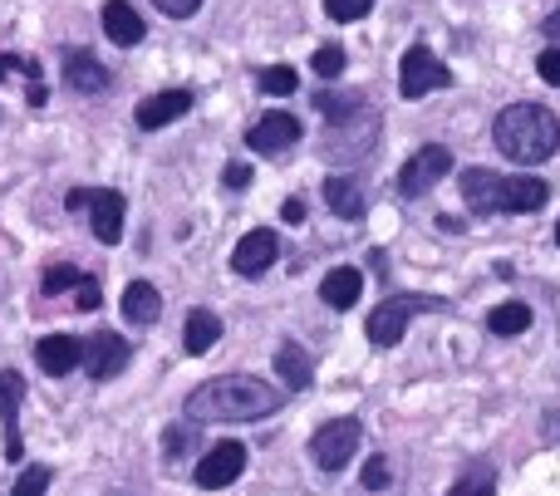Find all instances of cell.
Wrapping results in <instances>:
<instances>
[{"instance_id":"cell-1","label":"cell","mask_w":560,"mask_h":496,"mask_svg":"<svg viewBox=\"0 0 560 496\" xmlns=\"http://www.w3.org/2000/svg\"><path fill=\"white\" fill-rule=\"evenodd\" d=\"M280 403H285V393L271 389L266 379L222 374V379H207L202 389H192L187 418L192 423H256V418H271Z\"/></svg>"},{"instance_id":"cell-2","label":"cell","mask_w":560,"mask_h":496,"mask_svg":"<svg viewBox=\"0 0 560 496\" xmlns=\"http://www.w3.org/2000/svg\"><path fill=\"white\" fill-rule=\"evenodd\" d=\"M497 147H502L512 163H546V157L560 147V118L551 114V108L541 104H512L497 114V128H492Z\"/></svg>"},{"instance_id":"cell-3","label":"cell","mask_w":560,"mask_h":496,"mask_svg":"<svg viewBox=\"0 0 560 496\" xmlns=\"http://www.w3.org/2000/svg\"><path fill=\"white\" fill-rule=\"evenodd\" d=\"M546 197L551 192H546L541 177H502V173H487V167H467L463 173V202L472 212L522 216V212H541Z\"/></svg>"},{"instance_id":"cell-4","label":"cell","mask_w":560,"mask_h":496,"mask_svg":"<svg viewBox=\"0 0 560 496\" xmlns=\"http://www.w3.org/2000/svg\"><path fill=\"white\" fill-rule=\"evenodd\" d=\"M447 310V300H433V295H388L374 315H369V344L378 350H394L404 340V330L413 324V315H438Z\"/></svg>"},{"instance_id":"cell-5","label":"cell","mask_w":560,"mask_h":496,"mask_svg":"<svg viewBox=\"0 0 560 496\" xmlns=\"http://www.w3.org/2000/svg\"><path fill=\"white\" fill-rule=\"evenodd\" d=\"M69 212H89V222H94V236L104 246H114L118 236H124V192H108V187H74V192L65 197Z\"/></svg>"},{"instance_id":"cell-6","label":"cell","mask_w":560,"mask_h":496,"mask_svg":"<svg viewBox=\"0 0 560 496\" xmlns=\"http://www.w3.org/2000/svg\"><path fill=\"white\" fill-rule=\"evenodd\" d=\"M447 84H453V69L428 45H413L404 55V64H398V88H404V98H428L433 88H447Z\"/></svg>"},{"instance_id":"cell-7","label":"cell","mask_w":560,"mask_h":496,"mask_svg":"<svg viewBox=\"0 0 560 496\" xmlns=\"http://www.w3.org/2000/svg\"><path fill=\"white\" fill-rule=\"evenodd\" d=\"M359 438H364L359 418H335V423H325V428L310 438V458H315V468L339 472V468H349V458H354Z\"/></svg>"},{"instance_id":"cell-8","label":"cell","mask_w":560,"mask_h":496,"mask_svg":"<svg viewBox=\"0 0 560 496\" xmlns=\"http://www.w3.org/2000/svg\"><path fill=\"white\" fill-rule=\"evenodd\" d=\"M447 173H453V153H447L443 143H428V147H418V153L404 163V173H398V192H404V197H423V192H433Z\"/></svg>"},{"instance_id":"cell-9","label":"cell","mask_w":560,"mask_h":496,"mask_svg":"<svg viewBox=\"0 0 560 496\" xmlns=\"http://www.w3.org/2000/svg\"><path fill=\"white\" fill-rule=\"evenodd\" d=\"M242 472H246V448L242 442H217V448L202 452V462L192 468V477H197V487L202 492H222V487H232Z\"/></svg>"},{"instance_id":"cell-10","label":"cell","mask_w":560,"mask_h":496,"mask_svg":"<svg viewBox=\"0 0 560 496\" xmlns=\"http://www.w3.org/2000/svg\"><path fill=\"white\" fill-rule=\"evenodd\" d=\"M276 256H280V236L276 232H266V226H256V232H246L242 241H236V251H232V271L236 275H246V281H256V275H266L276 265Z\"/></svg>"},{"instance_id":"cell-11","label":"cell","mask_w":560,"mask_h":496,"mask_svg":"<svg viewBox=\"0 0 560 496\" xmlns=\"http://www.w3.org/2000/svg\"><path fill=\"white\" fill-rule=\"evenodd\" d=\"M192 108V88H163V94L143 98V104L133 108V123L143 128V133H153V128H167L177 123V118Z\"/></svg>"},{"instance_id":"cell-12","label":"cell","mask_w":560,"mask_h":496,"mask_svg":"<svg viewBox=\"0 0 560 496\" xmlns=\"http://www.w3.org/2000/svg\"><path fill=\"white\" fill-rule=\"evenodd\" d=\"M20 399H25V379L15 369H0V423H5V458L20 462L25 442H20Z\"/></svg>"},{"instance_id":"cell-13","label":"cell","mask_w":560,"mask_h":496,"mask_svg":"<svg viewBox=\"0 0 560 496\" xmlns=\"http://www.w3.org/2000/svg\"><path fill=\"white\" fill-rule=\"evenodd\" d=\"M84 359H89V374L104 383V379H114V374H124V364L133 359V344H128L124 334L104 330V334H94V340H89Z\"/></svg>"},{"instance_id":"cell-14","label":"cell","mask_w":560,"mask_h":496,"mask_svg":"<svg viewBox=\"0 0 560 496\" xmlns=\"http://www.w3.org/2000/svg\"><path fill=\"white\" fill-rule=\"evenodd\" d=\"M246 143L256 147V153H285V147L300 143V118L295 114H266L252 123V133H246Z\"/></svg>"},{"instance_id":"cell-15","label":"cell","mask_w":560,"mask_h":496,"mask_svg":"<svg viewBox=\"0 0 560 496\" xmlns=\"http://www.w3.org/2000/svg\"><path fill=\"white\" fill-rule=\"evenodd\" d=\"M35 359L49 379H65V374H74V364L84 359V344H79L74 334H45V340L35 344Z\"/></svg>"},{"instance_id":"cell-16","label":"cell","mask_w":560,"mask_h":496,"mask_svg":"<svg viewBox=\"0 0 560 496\" xmlns=\"http://www.w3.org/2000/svg\"><path fill=\"white\" fill-rule=\"evenodd\" d=\"M65 84L74 88V94H104V88L114 84V74H108L89 49H69L65 55Z\"/></svg>"},{"instance_id":"cell-17","label":"cell","mask_w":560,"mask_h":496,"mask_svg":"<svg viewBox=\"0 0 560 496\" xmlns=\"http://www.w3.org/2000/svg\"><path fill=\"white\" fill-rule=\"evenodd\" d=\"M104 35L114 39V45H143L148 20L138 15L128 0H108V5H104Z\"/></svg>"},{"instance_id":"cell-18","label":"cell","mask_w":560,"mask_h":496,"mask_svg":"<svg viewBox=\"0 0 560 496\" xmlns=\"http://www.w3.org/2000/svg\"><path fill=\"white\" fill-rule=\"evenodd\" d=\"M359 291H364V275H359L354 265H335V271L319 281V300H325L329 310H349V305H359Z\"/></svg>"},{"instance_id":"cell-19","label":"cell","mask_w":560,"mask_h":496,"mask_svg":"<svg viewBox=\"0 0 560 496\" xmlns=\"http://www.w3.org/2000/svg\"><path fill=\"white\" fill-rule=\"evenodd\" d=\"M325 202L335 216L359 222V216H364V187H359L354 177H325Z\"/></svg>"},{"instance_id":"cell-20","label":"cell","mask_w":560,"mask_h":496,"mask_svg":"<svg viewBox=\"0 0 560 496\" xmlns=\"http://www.w3.org/2000/svg\"><path fill=\"white\" fill-rule=\"evenodd\" d=\"M118 305H124V320H128V324H153L158 315H163V295H158L148 281H133V285H128Z\"/></svg>"},{"instance_id":"cell-21","label":"cell","mask_w":560,"mask_h":496,"mask_svg":"<svg viewBox=\"0 0 560 496\" xmlns=\"http://www.w3.org/2000/svg\"><path fill=\"white\" fill-rule=\"evenodd\" d=\"M276 369H280V383H285L290 393L310 389V354L300 350L295 340H285V344L276 350Z\"/></svg>"},{"instance_id":"cell-22","label":"cell","mask_w":560,"mask_h":496,"mask_svg":"<svg viewBox=\"0 0 560 496\" xmlns=\"http://www.w3.org/2000/svg\"><path fill=\"white\" fill-rule=\"evenodd\" d=\"M217 340H222V320H217L212 310H192V315H187V324H183L187 354H207Z\"/></svg>"},{"instance_id":"cell-23","label":"cell","mask_w":560,"mask_h":496,"mask_svg":"<svg viewBox=\"0 0 560 496\" xmlns=\"http://www.w3.org/2000/svg\"><path fill=\"white\" fill-rule=\"evenodd\" d=\"M487 330L502 334V340H512V334L532 330V310H526L522 300H506V305H497V310L487 315Z\"/></svg>"},{"instance_id":"cell-24","label":"cell","mask_w":560,"mask_h":496,"mask_svg":"<svg viewBox=\"0 0 560 496\" xmlns=\"http://www.w3.org/2000/svg\"><path fill=\"white\" fill-rule=\"evenodd\" d=\"M315 108L329 118L335 128H345L354 114H364V98L359 94H315Z\"/></svg>"},{"instance_id":"cell-25","label":"cell","mask_w":560,"mask_h":496,"mask_svg":"<svg viewBox=\"0 0 560 496\" xmlns=\"http://www.w3.org/2000/svg\"><path fill=\"white\" fill-rule=\"evenodd\" d=\"M256 84H261V94H295L300 74L290 64H276V69H261V74H256Z\"/></svg>"},{"instance_id":"cell-26","label":"cell","mask_w":560,"mask_h":496,"mask_svg":"<svg viewBox=\"0 0 560 496\" xmlns=\"http://www.w3.org/2000/svg\"><path fill=\"white\" fill-rule=\"evenodd\" d=\"M447 496H497V477L487 468H477V472H467L457 487H447Z\"/></svg>"},{"instance_id":"cell-27","label":"cell","mask_w":560,"mask_h":496,"mask_svg":"<svg viewBox=\"0 0 560 496\" xmlns=\"http://www.w3.org/2000/svg\"><path fill=\"white\" fill-rule=\"evenodd\" d=\"M345 64H349V59H345V49H339V45H319L315 49V74L319 79H339V74H345Z\"/></svg>"},{"instance_id":"cell-28","label":"cell","mask_w":560,"mask_h":496,"mask_svg":"<svg viewBox=\"0 0 560 496\" xmlns=\"http://www.w3.org/2000/svg\"><path fill=\"white\" fill-rule=\"evenodd\" d=\"M369 10H374V0H325V15L339 20V25H349V20H364Z\"/></svg>"},{"instance_id":"cell-29","label":"cell","mask_w":560,"mask_h":496,"mask_svg":"<svg viewBox=\"0 0 560 496\" xmlns=\"http://www.w3.org/2000/svg\"><path fill=\"white\" fill-rule=\"evenodd\" d=\"M49 477H55V472H49L45 462H35V468H25V472H20V482H15V496H45Z\"/></svg>"},{"instance_id":"cell-30","label":"cell","mask_w":560,"mask_h":496,"mask_svg":"<svg viewBox=\"0 0 560 496\" xmlns=\"http://www.w3.org/2000/svg\"><path fill=\"white\" fill-rule=\"evenodd\" d=\"M163 448H167V458H183L187 448H197V423L187 418L183 428H167V438H163Z\"/></svg>"},{"instance_id":"cell-31","label":"cell","mask_w":560,"mask_h":496,"mask_svg":"<svg viewBox=\"0 0 560 496\" xmlns=\"http://www.w3.org/2000/svg\"><path fill=\"white\" fill-rule=\"evenodd\" d=\"M10 74H25L30 84H39V64L25 55H0V79H10Z\"/></svg>"},{"instance_id":"cell-32","label":"cell","mask_w":560,"mask_h":496,"mask_svg":"<svg viewBox=\"0 0 560 496\" xmlns=\"http://www.w3.org/2000/svg\"><path fill=\"white\" fill-rule=\"evenodd\" d=\"M84 275L74 271V265H49L45 271V295H59V291H69V285H79Z\"/></svg>"},{"instance_id":"cell-33","label":"cell","mask_w":560,"mask_h":496,"mask_svg":"<svg viewBox=\"0 0 560 496\" xmlns=\"http://www.w3.org/2000/svg\"><path fill=\"white\" fill-rule=\"evenodd\" d=\"M536 69H541L546 84H556V88H560V45H546V49H541V59H536Z\"/></svg>"},{"instance_id":"cell-34","label":"cell","mask_w":560,"mask_h":496,"mask_svg":"<svg viewBox=\"0 0 560 496\" xmlns=\"http://www.w3.org/2000/svg\"><path fill=\"white\" fill-rule=\"evenodd\" d=\"M364 487L369 492H384L388 487V458H369L364 462Z\"/></svg>"},{"instance_id":"cell-35","label":"cell","mask_w":560,"mask_h":496,"mask_svg":"<svg viewBox=\"0 0 560 496\" xmlns=\"http://www.w3.org/2000/svg\"><path fill=\"white\" fill-rule=\"evenodd\" d=\"M98 305H104L98 281H94V275H84V281H79V310H98Z\"/></svg>"},{"instance_id":"cell-36","label":"cell","mask_w":560,"mask_h":496,"mask_svg":"<svg viewBox=\"0 0 560 496\" xmlns=\"http://www.w3.org/2000/svg\"><path fill=\"white\" fill-rule=\"evenodd\" d=\"M158 10H163V15H173V20H187V15H197V5H202V0H153Z\"/></svg>"},{"instance_id":"cell-37","label":"cell","mask_w":560,"mask_h":496,"mask_svg":"<svg viewBox=\"0 0 560 496\" xmlns=\"http://www.w3.org/2000/svg\"><path fill=\"white\" fill-rule=\"evenodd\" d=\"M222 182H226V187H236V192H242V187H246V182H252V167H246V163H226Z\"/></svg>"},{"instance_id":"cell-38","label":"cell","mask_w":560,"mask_h":496,"mask_svg":"<svg viewBox=\"0 0 560 496\" xmlns=\"http://www.w3.org/2000/svg\"><path fill=\"white\" fill-rule=\"evenodd\" d=\"M280 216H285L290 226H300V222H305V202H300V197H290V202L280 206Z\"/></svg>"},{"instance_id":"cell-39","label":"cell","mask_w":560,"mask_h":496,"mask_svg":"<svg viewBox=\"0 0 560 496\" xmlns=\"http://www.w3.org/2000/svg\"><path fill=\"white\" fill-rule=\"evenodd\" d=\"M546 35H556V39H560V15H551V20H546Z\"/></svg>"},{"instance_id":"cell-40","label":"cell","mask_w":560,"mask_h":496,"mask_svg":"<svg viewBox=\"0 0 560 496\" xmlns=\"http://www.w3.org/2000/svg\"><path fill=\"white\" fill-rule=\"evenodd\" d=\"M556 241H560V226H556Z\"/></svg>"}]
</instances>
